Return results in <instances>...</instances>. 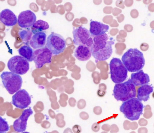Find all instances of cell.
Returning <instances> with one entry per match:
<instances>
[{
  "label": "cell",
  "mask_w": 154,
  "mask_h": 133,
  "mask_svg": "<svg viewBox=\"0 0 154 133\" xmlns=\"http://www.w3.org/2000/svg\"><path fill=\"white\" fill-rule=\"evenodd\" d=\"M90 47L91 55L96 60L103 61L109 58L112 53V45L114 41L106 33L94 37Z\"/></svg>",
  "instance_id": "obj_1"
},
{
  "label": "cell",
  "mask_w": 154,
  "mask_h": 133,
  "mask_svg": "<svg viewBox=\"0 0 154 133\" xmlns=\"http://www.w3.org/2000/svg\"><path fill=\"white\" fill-rule=\"evenodd\" d=\"M122 61L127 70L130 72L140 70L145 63L143 53L137 48L128 50L122 55Z\"/></svg>",
  "instance_id": "obj_2"
},
{
  "label": "cell",
  "mask_w": 154,
  "mask_h": 133,
  "mask_svg": "<svg viewBox=\"0 0 154 133\" xmlns=\"http://www.w3.org/2000/svg\"><path fill=\"white\" fill-rule=\"evenodd\" d=\"M144 107L141 101L133 98L124 101L120 107V111L126 118L133 121L139 119Z\"/></svg>",
  "instance_id": "obj_3"
},
{
  "label": "cell",
  "mask_w": 154,
  "mask_h": 133,
  "mask_svg": "<svg viewBox=\"0 0 154 133\" xmlns=\"http://www.w3.org/2000/svg\"><path fill=\"white\" fill-rule=\"evenodd\" d=\"M113 95L117 100L123 102L135 97L136 95L135 86L130 79L123 83H118L114 87Z\"/></svg>",
  "instance_id": "obj_4"
},
{
  "label": "cell",
  "mask_w": 154,
  "mask_h": 133,
  "mask_svg": "<svg viewBox=\"0 0 154 133\" xmlns=\"http://www.w3.org/2000/svg\"><path fill=\"white\" fill-rule=\"evenodd\" d=\"M110 78L115 83H121L128 77V70L119 58H113L109 64Z\"/></svg>",
  "instance_id": "obj_5"
},
{
  "label": "cell",
  "mask_w": 154,
  "mask_h": 133,
  "mask_svg": "<svg viewBox=\"0 0 154 133\" xmlns=\"http://www.w3.org/2000/svg\"><path fill=\"white\" fill-rule=\"evenodd\" d=\"M0 77L4 87L9 94H13L20 89L23 81L20 75L12 72L4 71Z\"/></svg>",
  "instance_id": "obj_6"
},
{
  "label": "cell",
  "mask_w": 154,
  "mask_h": 133,
  "mask_svg": "<svg viewBox=\"0 0 154 133\" xmlns=\"http://www.w3.org/2000/svg\"><path fill=\"white\" fill-rule=\"evenodd\" d=\"M66 46V40L61 35L52 32L48 37L46 47L53 54L56 55L62 52Z\"/></svg>",
  "instance_id": "obj_7"
},
{
  "label": "cell",
  "mask_w": 154,
  "mask_h": 133,
  "mask_svg": "<svg viewBox=\"0 0 154 133\" xmlns=\"http://www.w3.org/2000/svg\"><path fill=\"white\" fill-rule=\"evenodd\" d=\"M7 66L11 72L17 74L22 75L29 70V65L28 61L23 57L15 55L9 60Z\"/></svg>",
  "instance_id": "obj_8"
},
{
  "label": "cell",
  "mask_w": 154,
  "mask_h": 133,
  "mask_svg": "<svg viewBox=\"0 0 154 133\" xmlns=\"http://www.w3.org/2000/svg\"><path fill=\"white\" fill-rule=\"evenodd\" d=\"M72 34L73 41L75 45H84L91 47L93 40L88 29L82 26H80L74 29Z\"/></svg>",
  "instance_id": "obj_9"
},
{
  "label": "cell",
  "mask_w": 154,
  "mask_h": 133,
  "mask_svg": "<svg viewBox=\"0 0 154 133\" xmlns=\"http://www.w3.org/2000/svg\"><path fill=\"white\" fill-rule=\"evenodd\" d=\"M52 53L46 47L38 49L33 51V61L36 67L40 68L46 63L51 62Z\"/></svg>",
  "instance_id": "obj_10"
},
{
  "label": "cell",
  "mask_w": 154,
  "mask_h": 133,
  "mask_svg": "<svg viewBox=\"0 0 154 133\" xmlns=\"http://www.w3.org/2000/svg\"><path fill=\"white\" fill-rule=\"evenodd\" d=\"M31 102L30 96L24 89L19 90L12 97V103L16 107L21 109L27 108Z\"/></svg>",
  "instance_id": "obj_11"
},
{
  "label": "cell",
  "mask_w": 154,
  "mask_h": 133,
  "mask_svg": "<svg viewBox=\"0 0 154 133\" xmlns=\"http://www.w3.org/2000/svg\"><path fill=\"white\" fill-rule=\"evenodd\" d=\"M36 20L35 14L31 10H27L20 13L17 22L19 26L21 28H28L32 26Z\"/></svg>",
  "instance_id": "obj_12"
},
{
  "label": "cell",
  "mask_w": 154,
  "mask_h": 133,
  "mask_svg": "<svg viewBox=\"0 0 154 133\" xmlns=\"http://www.w3.org/2000/svg\"><path fill=\"white\" fill-rule=\"evenodd\" d=\"M33 113L30 107L24 110L20 117L14 122L13 127L14 130L18 132L25 131L26 128L27 121Z\"/></svg>",
  "instance_id": "obj_13"
},
{
  "label": "cell",
  "mask_w": 154,
  "mask_h": 133,
  "mask_svg": "<svg viewBox=\"0 0 154 133\" xmlns=\"http://www.w3.org/2000/svg\"><path fill=\"white\" fill-rule=\"evenodd\" d=\"M0 21L5 26H13L17 23V18L11 10L6 9L0 13Z\"/></svg>",
  "instance_id": "obj_14"
},
{
  "label": "cell",
  "mask_w": 154,
  "mask_h": 133,
  "mask_svg": "<svg viewBox=\"0 0 154 133\" xmlns=\"http://www.w3.org/2000/svg\"><path fill=\"white\" fill-rule=\"evenodd\" d=\"M46 35L43 31L37 32L32 35L29 44L34 49H38L43 47L46 41Z\"/></svg>",
  "instance_id": "obj_15"
},
{
  "label": "cell",
  "mask_w": 154,
  "mask_h": 133,
  "mask_svg": "<svg viewBox=\"0 0 154 133\" xmlns=\"http://www.w3.org/2000/svg\"><path fill=\"white\" fill-rule=\"evenodd\" d=\"M89 32L92 36H97L105 34L109 29V26L97 21L91 20L90 23Z\"/></svg>",
  "instance_id": "obj_16"
},
{
  "label": "cell",
  "mask_w": 154,
  "mask_h": 133,
  "mask_svg": "<svg viewBox=\"0 0 154 133\" xmlns=\"http://www.w3.org/2000/svg\"><path fill=\"white\" fill-rule=\"evenodd\" d=\"M130 80L135 86L143 85L148 84L150 81L149 76L145 73L143 70L131 74Z\"/></svg>",
  "instance_id": "obj_17"
},
{
  "label": "cell",
  "mask_w": 154,
  "mask_h": 133,
  "mask_svg": "<svg viewBox=\"0 0 154 133\" xmlns=\"http://www.w3.org/2000/svg\"><path fill=\"white\" fill-rule=\"evenodd\" d=\"M74 55L80 61H87L90 58L91 56L90 48L85 45H79L75 50Z\"/></svg>",
  "instance_id": "obj_18"
},
{
  "label": "cell",
  "mask_w": 154,
  "mask_h": 133,
  "mask_svg": "<svg viewBox=\"0 0 154 133\" xmlns=\"http://www.w3.org/2000/svg\"><path fill=\"white\" fill-rule=\"evenodd\" d=\"M153 91V87L151 85L145 84L139 87L137 90V98L140 101H147L150 94Z\"/></svg>",
  "instance_id": "obj_19"
},
{
  "label": "cell",
  "mask_w": 154,
  "mask_h": 133,
  "mask_svg": "<svg viewBox=\"0 0 154 133\" xmlns=\"http://www.w3.org/2000/svg\"><path fill=\"white\" fill-rule=\"evenodd\" d=\"M18 52L19 55L28 61L32 62L33 61V51L29 46L24 45L19 49Z\"/></svg>",
  "instance_id": "obj_20"
},
{
  "label": "cell",
  "mask_w": 154,
  "mask_h": 133,
  "mask_svg": "<svg viewBox=\"0 0 154 133\" xmlns=\"http://www.w3.org/2000/svg\"><path fill=\"white\" fill-rule=\"evenodd\" d=\"M49 26L48 22L42 20H38L36 21L32 26L31 31L33 34L42 30L48 29Z\"/></svg>",
  "instance_id": "obj_21"
},
{
  "label": "cell",
  "mask_w": 154,
  "mask_h": 133,
  "mask_svg": "<svg viewBox=\"0 0 154 133\" xmlns=\"http://www.w3.org/2000/svg\"><path fill=\"white\" fill-rule=\"evenodd\" d=\"M32 34L31 30L29 28L20 30L19 32L20 37L25 42L30 40Z\"/></svg>",
  "instance_id": "obj_22"
},
{
  "label": "cell",
  "mask_w": 154,
  "mask_h": 133,
  "mask_svg": "<svg viewBox=\"0 0 154 133\" xmlns=\"http://www.w3.org/2000/svg\"><path fill=\"white\" fill-rule=\"evenodd\" d=\"M10 129L8 122L5 119L0 116V133H6Z\"/></svg>",
  "instance_id": "obj_23"
}]
</instances>
